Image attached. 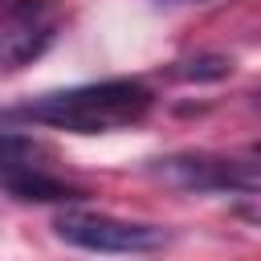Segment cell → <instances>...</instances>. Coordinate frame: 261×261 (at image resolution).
Returning a JSON list of instances; mask_svg holds the SVG:
<instances>
[{
    "mask_svg": "<svg viewBox=\"0 0 261 261\" xmlns=\"http://www.w3.org/2000/svg\"><path fill=\"white\" fill-rule=\"evenodd\" d=\"M155 106V90L143 77H106V82H82L65 90L33 94L4 110V122H33L53 126L69 135H110L139 126Z\"/></svg>",
    "mask_w": 261,
    "mask_h": 261,
    "instance_id": "6da1fadb",
    "label": "cell"
},
{
    "mask_svg": "<svg viewBox=\"0 0 261 261\" xmlns=\"http://www.w3.org/2000/svg\"><path fill=\"white\" fill-rule=\"evenodd\" d=\"M147 175L175 192H232L261 196V159H237L216 151H175L147 163Z\"/></svg>",
    "mask_w": 261,
    "mask_h": 261,
    "instance_id": "7a4b0ae2",
    "label": "cell"
},
{
    "mask_svg": "<svg viewBox=\"0 0 261 261\" xmlns=\"http://www.w3.org/2000/svg\"><path fill=\"white\" fill-rule=\"evenodd\" d=\"M53 232L86 253H159L171 245V232L163 224H147V220H122L110 212H94V208H61L53 216Z\"/></svg>",
    "mask_w": 261,
    "mask_h": 261,
    "instance_id": "3957f363",
    "label": "cell"
},
{
    "mask_svg": "<svg viewBox=\"0 0 261 261\" xmlns=\"http://www.w3.org/2000/svg\"><path fill=\"white\" fill-rule=\"evenodd\" d=\"M61 29L57 0H8L0 16V61L8 73L37 61Z\"/></svg>",
    "mask_w": 261,
    "mask_h": 261,
    "instance_id": "277c9868",
    "label": "cell"
},
{
    "mask_svg": "<svg viewBox=\"0 0 261 261\" xmlns=\"http://www.w3.org/2000/svg\"><path fill=\"white\" fill-rule=\"evenodd\" d=\"M4 196L16 204H73L86 192L41 171L37 163H4Z\"/></svg>",
    "mask_w": 261,
    "mask_h": 261,
    "instance_id": "5b68a950",
    "label": "cell"
},
{
    "mask_svg": "<svg viewBox=\"0 0 261 261\" xmlns=\"http://www.w3.org/2000/svg\"><path fill=\"white\" fill-rule=\"evenodd\" d=\"M232 73V57L228 53H192L167 65V77L175 82H220Z\"/></svg>",
    "mask_w": 261,
    "mask_h": 261,
    "instance_id": "8992f818",
    "label": "cell"
},
{
    "mask_svg": "<svg viewBox=\"0 0 261 261\" xmlns=\"http://www.w3.org/2000/svg\"><path fill=\"white\" fill-rule=\"evenodd\" d=\"M159 4H204V0H159Z\"/></svg>",
    "mask_w": 261,
    "mask_h": 261,
    "instance_id": "52a82bcc",
    "label": "cell"
},
{
    "mask_svg": "<svg viewBox=\"0 0 261 261\" xmlns=\"http://www.w3.org/2000/svg\"><path fill=\"white\" fill-rule=\"evenodd\" d=\"M253 102H257V106H261V90H257V94H253Z\"/></svg>",
    "mask_w": 261,
    "mask_h": 261,
    "instance_id": "ba28073f",
    "label": "cell"
}]
</instances>
